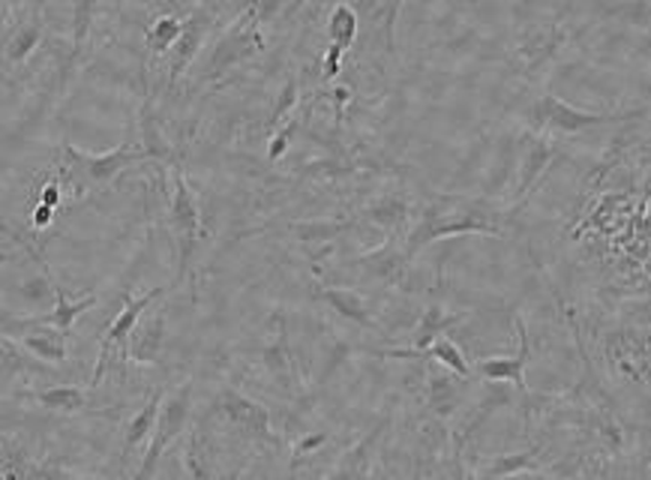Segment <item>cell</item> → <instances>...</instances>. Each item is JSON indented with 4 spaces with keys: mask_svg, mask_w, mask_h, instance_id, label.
<instances>
[{
    "mask_svg": "<svg viewBox=\"0 0 651 480\" xmlns=\"http://www.w3.org/2000/svg\"><path fill=\"white\" fill-rule=\"evenodd\" d=\"M504 217L501 210L490 208L487 201H465V199H432L423 208L421 220H414L411 231L402 240V250L409 256H421L430 243L444 238H460V234H501L504 231Z\"/></svg>",
    "mask_w": 651,
    "mask_h": 480,
    "instance_id": "6da1fadb",
    "label": "cell"
},
{
    "mask_svg": "<svg viewBox=\"0 0 651 480\" xmlns=\"http://www.w3.org/2000/svg\"><path fill=\"white\" fill-rule=\"evenodd\" d=\"M141 160H151L148 150L141 144H121V148L109 150V153H81L67 141L63 144V166L58 178L72 196H88L91 190H102L106 183L118 178L121 171Z\"/></svg>",
    "mask_w": 651,
    "mask_h": 480,
    "instance_id": "7a4b0ae2",
    "label": "cell"
},
{
    "mask_svg": "<svg viewBox=\"0 0 651 480\" xmlns=\"http://www.w3.org/2000/svg\"><path fill=\"white\" fill-rule=\"evenodd\" d=\"M642 111H619V114H607V111H585L577 109L571 102L559 100L555 93H541L538 100H531L525 109V123L531 132H559V136H580L594 127H607V123H621V120L640 118Z\"/></svg>",
    "mask_w": 651,
    "mask_h": 480,
    "instance_id": "3957f363",
    "label": "cell"
},
{
    "mask_svg": "<svg viewBox=\"0 0 651 480\" xmlns=\"http://www.w3.org/2000/svg\"><path fill=\"white\" fill-rule=\"evenodd\" d=\"M166 294V289H151L144 291L141 298H130L127 307L121 310V316L111 321L109 330L102 333L100 340V360H97V370H93L91 388H100V381L106 379V372L114 370L118 376H127V360H130V342L136 328L144 319V312L151 310L153 300H160Z\"/></svg>",
    "mask_w": 651,
    "mask_h": 480,
    "instance_id": "277c9868",
    "label": "cell"
},
{
    "mask_svg": "<svg viewBox=\"0 0 651 480\" xmlns=\"http://www.w3.org/2000/svg\"><path fill=\"white\" fill-rule=\"evenodd\" d=\"M169 229L174 234V247H178V280L192 268L196 250H199L201 238V208L196 192L187 183L181 171V162L171 166V192H169Z\"/></svg>",
    "mask_w": 651,
    "mask_h": 480,
    "instance_id": "5b68a950",
    "label": "cell"
},
{
    "mask_svg": "<svg viewBox=\"0 0 651 480\" xmlns=\"http://www.w3.org/2000/svg\"><path fill=\"white\" fill-rule=\"evenodd\" d=\"M261 49H264V37L259 30V12L256 7H247L241 19L234 21L211 49L201 81H220L222 76H229L234 67H241L243 60H250Z\"/></svg>",
    "mask_w": 651,
    "mask_h": 480,
    "instance_id": "8992f818",
    "label": "cell"
},
{
    "mask_svg": "<svg viewBox=\"0 0 651 480\" xmlns=\"http://www.w3.org/2000/svg\"><path fill=\"white\" fill-rule=\"evenodd\" d=\"M192 414V381H183L181 388L174 390L171 397H166L160 411V420H157V430L151 436V444L144 450V460L139 466V474L136 480H153L157 469H160V460L166 457V450L181 439L187 427H190Z\"/></svg>",
    "mask_w": 651,
    "mask_h": 480,
    "instance_id": "52a82bcc",
    "label": "cell"
},
{
    "mask_svg": "<svg viewBox=\"0 0 651 480\" xmlns=\"http://www.w3.org/2000/svg\"><path fill=\"white\" fill-rule=\"evenodd\" d=\"M559 157V144L550 136L541 132H525L520 139V166H517V180L511 190V213L529 199V192L538 187V180L552 169V162Z\"/></svg>",
    "mask_w": 651,
    "mask_h": 480,
    "instance_id": "ba28073f",
    "label": "cell"
},
{
    "mask_svg": "<svg viewBox=\"0 0 651 480\" xmlns=\"http://www.w3.org/2000/svg\"><path fill=\"white\" fill-rule=\"evenodd\" d=\"M217 411L229 420L234 430L243 432L247 439L264 441V444H280V436L273 432L268 409H264L261 402L250 400V397L241 393L238 388L220 390V397H217Z\"/></svg>",
    "mask_w": 651,
    "mask_h": 480,
    "instance_id": "9c48e42d",
    "label": "cell"
},
{
    "mask_svg": "<svg viewBox=\"0 0 651 480\" xmlns=\"http://www.w3.org/2000/svg\"><path fill=\"white\" fill-rule=\"evenodd\" d=\"M261 367L268 372V379L277 384L286 393H294L298 390V363H294V351H291L289 342V328H286V319L273 316L271 324H268V333H264V342L259 349Z\"/></svg>",
    "mask_w": 651,
    "mask_h": 480,
    "instance_id": "30bf717a",
    "label": "cell"
},
{
    "mask_svg": "<svg viewBox=\"0 0 651 480\" xmlns=\"http://www.w3.org/2000/svg\"><path fill=\"white\" fill-rule=\"evenodd\" d=\"M213 28V10L208 7H192L190 16L183 19V33L181 40L174 42V49L169 51V79H166V88L174 90L178 81L187 76L196 58H199L201 46L208 40V33Z\"/></svg>",
    "mask_w": 651,
    "mask_h": 480,
    "instance_id": "8fae6325",
    "label": "cell"
},
{
    "mask_svg": "<svg viewBox=\"0 0 651 480\" xmlns=\"http://www.w3.org/2000/svg\"><path fill=\"white\" fill-rule=\"evenodd\" d=\"M564 42H568V33L561 24H538V28L525 30L520 46L513 49V70L525 79H534V72H541L559 54Z\"/></svg>",
    "mask_w": 651,
    "mask_h": 480,
    "instance_id": "7c38bea8",
    "label": "cell"
},
{
    "mask_svg": "<svg viewBox=\"0 0 651 480\" xmlns=\"http://www.w3.org/2000/svg\"><path fill=\"white\" fill-rule=\"evenodd\" d=\"M517 330H520V351L513 358H487L478 363V376L487 379L490 384H501V381H511L513 388L525 393L529 384H525V367H529L531 358V340L529 330L522 324V319H517Z\"/></svg>",
    "mask_w": 651,
    "mask_h": 480,
    "instance_id": "4fadbf2b",
    "label": "cell"
},
{
    "mask_svg": "<svg viewBox=\"0 0 651 480\" xmlns=\"http://www.w3.org/2000/svg\"><path fill=\"white\" fill-rule=\"evenodd\" d=\"M312 298L321 300L324 307H331L340 319L351 321V324H358L363 330H372V333H379L381 324L372 319L370 307H367V300L361 298V291H351V289H337V286H321V289L312 291Z\"/></svg>",
    "mask_w": 651,
    "mask_h": 480,
    "instance_id": "5bb4252c",
    "label": "cell"
},
{
    "mask_svg": "<svg viewBox=\"0 0 651 480\" xmlns=\"http://www.w3.org/2000/svg\"><path fill=\"white\" fill-rule=\"evenodd\" d=\"M166 310L148 312L141 324L132 333L130 342V360L132 363H144V367H157L162 354V342H166Z\"/></svg>",
    "mask_w": 651,
    "mask_h": 480,
    "instance_id": "9a60e30c",
    "label": "cell"
},
{
    "mask_svg": "<svg viewBox=\"0 0 651 480\" xmlns=\"http://www.w3.org/2000/svg\"><path fill=\"white\" fill-rule=\"evenodd\" d=\"M465 379L453 376L451 370H430V379H427V409L435 414V418L448 420L453 411L462 406V397H465Z\"/></svg>",
    "mask_w": 651,
    "mask_h": 480,
    "instance_id": "2e32d148",
    "label": "cell"
},
{
    "mask_svg": "<svg viewBox=\"0 0 651 480\" xmlns=\"http://www.w3.org/2000/svg\"><path fill=\"white\" fill-rule=\"evenodd\" d=\"M42 42V19L33 12L28 19H21L16 30H10L3 37V72L10 76L12 67H21L24 60L31 58L37 46Z\"/></svg>",
    "mask_w": 651,
    "mask_h": 480,
    "instance_id": "e0dca14e",
    "label": "cell"
},
{
    "mask_svg": "<svg viewBox=\"0 0 651 480\" xmlns=\"http://www.w3.org/2000/svg\"><path fill=\"white\" fill-rule=\"evenodd\" d=\"M384 427H388V418H381L379 423L349 450V453H342V460L337 462V469L331 471V478L328 480H367L372 466V450L379 444Z\"/></svg>",
    "mask_w": 651,
    "mask_h": 480,
    "instance_id": "ac0fdd59",
    "label": "cell"
},
{
    "mask_svg": "<svg viewBox=\"0 0 651 480\" xmlns=\"http://www.w3.org/2000/svg\"><path fill=\"white\" fill-rule=\"evenodd\" d=\"M462 319H465V312H448L441 303H432V307H427V312L421 316L418 330L411 333V349L418 351V354H423V360H427V351L432 349V342H439L441 337H448V330H451L453 324H460Z\"/></svg>",
    "mask_w": 651,
    "mask_h": 480,
    "instance_id": "d6986e66",
    "label": "cell"
},
{
    "mask_svg": "<svg viewBox=\"0 0 651 480\" xmlns=\"http://www.w3.org/2000/svg\"><path fill=\"white\" fill-rule=\"evenodd\" d=\"M51 286H54V310L49 312V316H42V319H37L40 324H51V328L63 330V333H70L72 324L84 316L88 310H93L97 307V294H88V298L81 300H72L70 291L63 289L61 282L51 277Z\"/></svg>",
    "mask_w": 651,
    "mask_h": 480,
    "instance_id": "ffe728a7",
    "label": "cell"
},
{
    "mask_svg": "<svg viewBox=\"0 0 651 480\" xmlns=\"http://www.w3.org/2000/svg\"><path fill=\"white\" fill-rule=\"evenodd\" d=\"M409 213L411 204L402 192H384V196H379L372 204H367V208L361 210L363 220L372 222V226H379V229L391 231V234L393 231H400L402 226L409 222Z\"/></svg>",
    "mask_w": 651,
    "mask_h": 480,
    "instance_id": "44dd1931",
    "label": "cell"
},
{
    "mask_svg": "<svg viewBox=\"0 0 651 480\" xmlns=\"http://www.w3.org/2000/svg\"><path fill=\"white\" fill-rule=\"evenodd\" d=\"M351 226L340 220H303L291 226V234L301 240V247L307 252H328L337 243L340 234H345Z\"/></svg>",
    "mask_w": 651,
    "mask_h": 480,
    "instance_id": "7402d4cb",
    "label": "cell"
},
{
    "mask_svg": "<svg viewBox=\"0 0 651 480\" xmlns=\"http://www.w3.org/2000/svg\"><path fill=\"white\" fill-rule=\"evenodd\" d=\"M363 270V277L367 280H375V282H391V286H397V282H402V277L409 273V256H405V250H397V247H381L375 256H370V259L358 261Z\"/></svg>",
    "mask_w": 651,
    "mask_h": 480,
    "instance_id": "603a6c76",
    "label": "cell"
},
{
    "mask_svg": "<svg viewBox=\"0 0 651 480\" xmlns=\"http://www.w3.org/2000/svg\"><path fill=\"white\" fill-rule=\"evenodd\" d=\"M162 402H166V388H157L148 397V402L141 406V411L127 423V432H123V457L130 453L136 444H141L144 439H151L153 430H157V420H160Z\"/></svg>",
    "mask_w": 651,
    "mask_h": 480,
    "instance_id": "cb8c5ba5",
    "label": "cell"
},
{
    "mask_svg": "<svg viewBox=\"0 0 651 480\" xmlns=\"http://www.w3.org/2000/svg\"><path fill=\"white\" fill-rule=\"evenodd\" d=\"M31 400L51 414H79L88 406V393L76 384H54V388L31 393Z\"/></svg>",
    "mask_w": 651,
    "mask_h": 480,
    "instance_id": "d4e9b609",
    "label": "cell"
},
{
    "mask_svg": "<svg viewBox=\"0 0 651 480\" xmlns=\"http://www.w3.org/2000/svg\"><path fill=\"white\" fill-rule=\"evenodd\" d=\"M141 148L148 150V157L151 160H160V162H171L174 166V150H171V144L166 141V136H162L160 130V120H157V111H153V102L144 100V106H141Z\"/></svg>",
    "mask_w": 651,
    "mask_h": 480,
    "instance_id": "484cf974",
    "label": "cell"
},
{
    "mask_svg": "<svg viewBox=\"0 0 651 480\" xmlns=\"http://www.w3.org/2000/svg\"><path fill=\"white\" fill-rule=\"evenodd\" d=\"M541 453L538 450H520V453H508V457H499V460H492L487 469L478 474L483 480H508L513 474H520V471H534L541 466L538 460Z\"/></svg>",
    "mask_w": 651,
    "mask_h": 480,
    "instance_id": "4316f807",
    "label": "cell"
},
{
    "mask_svg": "<svg viewBox=\"0 0 651 480\" xmlns=\"http://www.w3.org/2000/svg\"><path fill=\"white\" fill-rule=\"evenodd\" d=\"M181 33L183 19H178L174 12H166V16H160V19L148 28V37H144L148 51H151L153 58H157V54H169V51L174 49V42L181 40Z\"/></svg>",
    "mask_w": 651,
    "mask_h": 480,
    "instance_id": "83f0119b",
    "label": "cell"
},
{
    "mask_svg": "<svg viewBox=\"0 0 651 480\" xmlns=\"http://www.w3.org/2000/svg\"><path fill=\"white\" fill-rule=\"evenodd\" d=\"M183 471L190 480H213L211 474V457H208V444L201 439L199 430L187 436V450H183Z\"/></svg>",
    "mask_w": 651,
    "mask_h": 480,
    "instance_id": "f1b7e54d",
    "label": "cell"
},
{
    "mask_svg": "<svg viewBox=\"0 0 651 480\" xmlns=\"http://www.w3.org/2000/svg\"><path fill=\"white\" fill-rule=\"evenodd\" d=\"M427 360L439 363L444 370H451L453 376H460V379H471L469 360H465V354H462L460 346H457L451 337H441L439 342H432V349L427 351Z\"/></svg>",
    "mask_w": 651,
    "mask_h": 480,
    "instance_id": "f546056e",
    "label": "cell"
},
{
    "mask_svg": "<svg viewBox=\"0 0 651 480\" xmlns=\"http://www.w3.org/2000/svg\"><path fill=\"white\" fill-rule=\"evenodd\" d=\"M328 37H331V46H337L340 51L351 49V42L358 37V16H354L351 7L340 3L331 12V19H328Z\"/></svg>",
    "mask_w": 651,
    "mask_h": 480,
    "instance_id": "4dcf8cb0",
    "label": "cell"
},
{
    "mask_svg": "<svg viewBox=\"0 0 651 480\" xmlns=\"http://www.w3.org/2000/svg\"><path fill=\"white\" fill-rule=\"evenodd\" d=\"M298 102H301V79H298V72H289V76H286V84H282L280 93H277V102H273L271 120H268L273 130H280V123L289 118L291 111L298 109Z\"/></svg>",
    "mask_w": 651,
    "mask_h": 480,
    "instance_id": "1f68e13d",
    "label": "cell"
},
{
    "mask_svg": "<svg viewBox=\"0 0 651 480\" xmlns=\"http://www.w3.org/2000/svg\"><path fill=\"white\" fill-rule=\"evenodd\" d=\"M3 480H40V469H33L19 448L12 450L10 441H3Z\"/></svg>",
    "mask_w": 651,
    "mask_h": 480,
    "instance_id": "d6a6232c",
    "label": "cell"
},
{
    "mask_svg": "<svg viewBox=\"0 0 651 480\" xmlns=\"http://www.w3.org/2000/svg\"><path fill=\"white\" fill-rule=\"evenodd\" d=\"M289 139H291V132L289 130H280L277 136L271 139V144H268V160L277 162L289 150Z\"/></svg>",
    "mask_w": 651,
    "mask_h": 480,
    "instance_id": "836d02e7",
    "label": "cell"
},
{
    "mask_svg": "<svg viewBox=\"0 0 651 480\" xmlns=\"http://www.w3.org/2000/svg\"><path fill=\"white\" fill-rule=\"evenodd\" d=\"M342 54H345V51H340L337 46H331V49H328V58H324V79H328V81L340 76Z\"/></svg>",
    "mask_w": 651,
    "mask_h": 480,
    "instance_id": "e575fe53",
    "label": "cell"
},
{
    "mask_svg": "<svg viewBox=\"0 0 651 480\" xmlns=\"http://www.w3.org/2000/svg\"><path fill=\"white\" fill-rule=\"evenodd\" d=\"M324 441H328V436H324V432H316V436H312V439H303L301 444H298V448H294V466H298V462H301V457H307V453H310V450L321 448V444H324Z\"/></svg>",
    "mask_w": 651,
    "mask_h": 480,
    "instance_id": "d590c367",
    "label": "cell"
},
{
    "mask_svg": "<svg viewBox=\"0 0 651 480\" xmlns=\"http://www.w3.org/2000/svg\"><path fill=\"white\" fill-rule=\"evenodd\" d=\"M42 204L51 210L61 204V180H49V183L42 187Z\"/></svg>",
    "mask_w": 651,
    "mask_h": 480,
    "instance_id": "8d00e7d4",
    "label": "cell"
},
{
    "mask_svg": "<svg viewBox=\"0 0 651 480\" xmlns=\"http://www.w3.org/2000/svg\"><path fill=\"white\" fill-rule=\"evenodd\" d=\"M51 213H54V210L46 208V204H40V208L33 210V229H46L51 222Z\"/></svg>",
    "mask_w": 651,
    "mask_h": 480,
    "instance_id": "74e56055",
    "label": "cell"
},
{
    "mask_svg": "<svg viewBox=\"0 0 651 480\" xmlns=\"http://www.w3.org/2000/svg\"><path fill=\"white\" fill-rule=\"evenodd\" d=\"M471 480H483V478H478V474H471Z\"/></svg>",
    "mask_w": 651,
    "mask_h": 480,
    "instance_id": "f35d334b",
    "label": "cell"
}]
</instances>
